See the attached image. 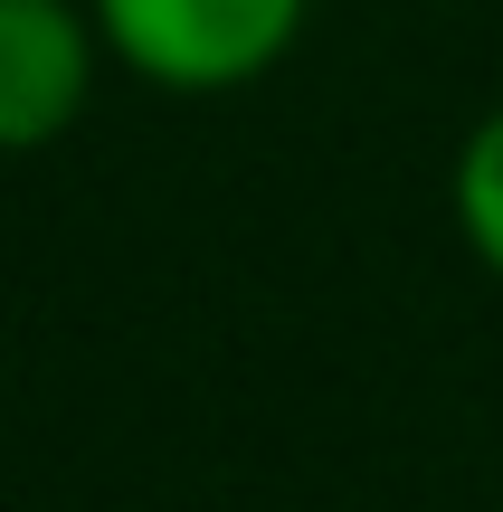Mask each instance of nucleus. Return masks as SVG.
<instances>
[{"label":"nucleus","instance_id":"obj_2","mask_svg":"<svg viewBox=\"0 0 503 512\" xmlns=\"http://www.w3.org/2000/svg\"><path fill=\"white\" fill-rule=\"evenodd\" d=\"M105 29L86 0H0V152H48L95 105Z\"/></svg>","mask_w":503,"mask_h":512},{"label":"nucleus","instance_id":"obj_1","mask_svg":"<svg viewBox=\"0 0 503 512\" xmlns=\"http://www.w3.org/2000/svg\"><path fill=\"white\" fill-rule=\"evenodd\" d=\"M105 57L152 95H238L295 57L314 0H86Z\"/></svg>","mask_w":503,"mask_h":512},{"label":"nucleus","instance_id":"obj_3","mask_svg":"<svg viewBox=\"0 0 503 512\" xmlns=\"http://www.w3.org/2000/svg\"><path fill=\"white\" fill-rule=\"evenodd\" d=\"M447 209H456V238H466V256L503 285V105L466 124L456 171H447Z\"/></svg>","mask_w":503,"mask_h":512}]
</instances>
